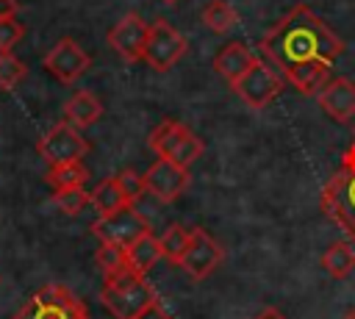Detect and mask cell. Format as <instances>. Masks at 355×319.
Returning <instances> with one entry per match:
<instances>
[{"label":"cell","instance_id":"1","mask_svg":"<svg viewBox=\"0 0 355 319\" xmlns=\"http://www.w3.org/2000/svg\"><path fill=\"white\" fill-rule=\"evenodd\" d=\"M269 61H275L286 80L302 94H316L330 78L333 61L341 55L344 42L319 19L305 3L294 6L258 44Z\"/></svg>","mask_w":355,"mask_h":319},{"label":"cell","instance_id":"2","mask_svg":"<svg viewBox=\"0 0 355 319\" xmlns=\"http://www.w3.org/2000/svg\"><path fill=\"white\" fill-rule=\"evenodd\" d=\"M100 300L111 311V316L136 319L139 311L147 308L155 300V294H153L150 283L144 280V275L133 272L125 264V266H119L114 272H105V280H103V288H100Z\"/></svg>","mask_w":355,"mask_h":319},{"label":"cell","instance_id":"3","mask_svg":"<svg viewBox=\"0 0 355 319\" xmlns=\"http://www.w3.org/2000/svg\"><path fill=\"white\" fill-rule=\"evenodd\" d=\"M322 211L355 241V141L322 189Z\"/></svg>","mask_w":355,"mask_h":319},{"label":"cell","instance_id":"4","mask_svg":"<svg viewBox=\"0 0 355 319\" xmlns=\"http://www.w3.org/2000/svg\"><path fill=\"white\" fill-rule=\"evenodd\" d=\"M14 319H89L86 305L58 283L42 286L17 313Z\"/></svg>","mask_w":355,"mask_h":319},{"label":"cell","instance_id":"5","mask_svg":"<svg viewBox=\"0 0 355 319\" xmlns=\"http://www.w3.org/2000/svg\"><path fill=\"white\" fill-rule=\"evenodd\" d=\"M150 147L158 153V158L175 161L180 166H191L202 155V141L200 136L186 128L178 119H164L153 133H150Z\"/></svg>","mask_w":355,"mask_h":319},{"label":"cell","instance_id":"6","mask_svg":"<svg viewBox=\"0 0 355 319\" xmlns=\"http://www.w3.org/2000/svg\"><path fill=\"white\" fill-rule=\"evenodd\" d=\"M189 50V42L186 36L172 28L166 19H155L150 25V33H147V44H144V53H141V61L147 67H153L155 72H166L172 69Z\"/></svg>","mask_w":355,"mask_h":319},{"label":"cell","instance_id":"7","mask_svg":"<svg viewBox=\"0 0 355 319\" xmlns=\"http://www.w3.org/2000/svg\"><path fill=\"white\" fill-rule=\"evenodd\" d=\"M283 89V78L275 72V67L266 58H255L252 67L233 83V92L241 103L250 108H266Z\"/></svg>","mask_w":355,"mask_h":319},{"label":"cell","instance_id":"8","mask_svg":"<svg viewBox=\"0 0 355 319\" xmlns=\"http://www.w3.org/2000/svg\"><path fill=\"white\" fill-rule=\"evenodd\" d=\"M39 155L50 164V166H58V164H69V161H80L86 153H89V141L83 139V133L78 128H72L69 122H58L53 125L36 144Z\"/></svg>","mask_w":355,"mask_h":319},{"label":"cell","instance_id":"9","mask_svg":"<svg viewBox=\"0 0 355 319\" xmlns=\"http://www.w3.org/2000/svg\"><path fill=\"white\" fill-rule=\"evenodd\" d=\"M150 230L147 219L133 208V205H125L114 214H105V216H97L94 225H92V233L105 241V244H116V247H130L139 236H144Z\"/></svg>","mask_w":355,"mask_h":319},{"label":"cell","instance_id":"10","mask_svg":"<svg viewBox=\"0 0 355 319\" xmlns=\"http://www.w3.org/2000/svg\"><path fill=\"white\" fill-rule=\"evenodd\" d=\"M222 264V244L202 227H194L189 236V244L178 261V266L191 280H205L216 266Z\"/></svg>","mask_w":355,"mask_h":319},{"label":"cell","instance_id":"11","mask_svg":"<svg viewBox=\"0 0 355 319\" xmlns=\"http://www.w3.org/2000/svg\"><path fill=\"white\" fill-rule=\"evenodd\" d=\"M92 67V55L69 36L58 39L47 55H44V69L58 80V83H75L78 78H83Z\"/></svg>","mask_w":355,"mask_h":319},{"label":"cell","instance_id":"12","mask_svg":"<svg viewBox=\"0 0 355 319\" xmlns=\"http://www.w3.org/2000/svg\"><path fill=\"white\" fill-rule=\"evenodd\" d=\"M147 33H150V25L136 11H130L108 31V44L125 61H141V53H144V44H147Z\"/></svg>","mask_w":355,"mask_h":319},{"label":"cell","instance_id":"13","mask_svg":"<svg viewBox=\"0 0 355 319\" xmlns=\"http://www.w3.org/2000/svg\"><path fill=\"white\" fill-rule=\"evenodd\" d=\"M144 183H147V191H153L158 200L172 202V200H178L186 191V186H189V169L180 166V164H175V161L158 158L144 172Z\"/></svg>","mask_w":355,"mask_h":319},{"label":"cell","instance_id":"14","mask_svg":"<svg viewBox=\"0 0 355 319\" xmlns=\"http://www.w3.org/2000/svg\"><path fill=\"white\" fill-rule=\"evenodd\" d=\"M316 100L322 111L336 122H349L355 117V83L347 78H327L319 86Z\"/></svg>","mask_w":355,"mask_h":319},{"label":"cell","instance_id":"15","mask_svg":"<svg viewBox=\"0 0 355 319\" xmlns=\"http://www.w3.org/2000/svg\"><path fill=\"white\" fill-rule=\"evenodd\" d=\"M258 55L244 44V42H227L225 47H219V53L214 55V72L219 78H225L230 86L252 67Z\"/></svg>","mask_w":355,"mask_h":319},{"label":"cell","instance_id":"16","mask_svg":"<svg viewBox=\"0 0 355 319\" xmlns=\"http://www.w3.org/2000/svg\"><path fill=\"white\" fill-rule=\"evenodd\" d=\"M100 117H103V103H100L89 89L75 92V94L64 103V122H69V125L78 128V130L94 125Z\"/></svg>","mask_w":355,"mask_h":319},{"label":"cell","instance_id":"17","mask_svg":"<svg viewBox=\"0 0 355 319\" xmlns=\"http://www.w3.org/2000/svg\"><path fill=\"white\" fill-rule=\"evenodd\" d=\"M164 255H161V241L147 230L144 236H139L130 247H125V264L133 269V272H139V275H147L158 261H161Z\"/></svg>","mask_w":355,"mask_h":319},{"label":"cell","instance_id":"18","mask_svg":"<svg viewBox=\"0 0 355 319\" xmlns=\"http://www.w3.org/2000/svg\"><path fill=\"white\" fill-rule=\"evenodd\" d=\"M322 269L333 277V280H344L352 275L355 269V247L347 241H333L324 255H322Z\"/></svg>","mask_w":355,"mask_h":319},{"label":"cell","instance_id":"19","mask_svg":"<svg viewBox=\"0 0 355 319\" xmlns=\"http://www.w3.org/2000/svg\"><path fill=\"white\" fill-rule=\"evenodd\" d=\"M89 205H94L97 214L105 216V214H114V211H119V208H125V205H130V202L125 200V194H122V189H119V180H116V178H105V180H100V183L89 191Z\"/></svg>","mask_w":355,"mask_h":319},{"label":"cell","instance_id":"20","mask_svg":"<svg viewBox=\"0 0 355 319\" xmlns=\"http://www.w3.org/2000/svg\"><path fill=\"white\" fill-rule=\"evenodd\" d=\"M89 180V169L80 161H69V164H58L50 166L47 172V183L53 186V191H64V189H83V183Z\"/></svg>","mask_w":355,"mask_h":319},{"label":"cell","instance_id":"21","mask_svg":"<svg viewBox=\"0 0 355 319\" xmlns=\"http://www.w3.org/2000/svg\"><path fill=\"white\" fill-rule=\"evenodd\" d=\"M202 22H205V28H211L214 33H227V31L236 28L239 14H236V8H233L230 3H225V0H211V3L202 8Z\"/></svg>","mask_w":355,"mask_h":319},{"label":"cell","instance_id":"22","mask_svg":"<svg viewBox=\"0 0 355 319\" xmlns=\"http://www.w3.org/2000/svg\"><path fill=\"white\" fill-rule=\"evenodd\" d=\"M189 236H191V230L183 227V225L166 227V233L158 239V241H161V255H164L169 264L178 266V261H180V255H183V250H186V244H189Z\"/></svg>","mask_w":355,"mask_h":319},{"label":"cell","instance_id":"23","mask_svg":"<svg viewBox=\"0 0 355 319\" xmlns=\"http://www.w3.org/2000/svg\"><path fill=\"white\" fill-rule=\"evenodd\" d=\"M28 75V67L14 53H0V89H17Z\"/></svg>","mask_w":355,"mask_h":319},{"label":"cell","instance_id":"24","mask_svg":"<svg viewBox=\"0 0 355 319\" xmlns=\"http://www.w3.org/2000/svg\"><path fill=\"white\" fill-rule=\"evenodd\" d=\"M53 205L61 211V214H80L86 205H89V191L86 189H64V191H53Z\"/></svg>","mask_w":355,"mask_h":319},{"label":"cell","instance_id":"25","mask_svg":"<svg viewBox=\"0 0 355 319\" xmlns=\"http://www.w3.org/2000/svg\"><path fill=\"white\" fill-rule=\"evenodd\" d=\"M116 180H119V189H122V194H125V200H128L130 205L147 191L144 175H139L136 169H122V172L116 175Z\"/></svg>","mask_w":355,"mask_h":319},{"label":"cell","instance_id":"26","mask_svg":"<svg viewBox=\"0 0 355 319\" xmlns=\"http://www.w3.org/2000/svg\"><path fill=\"white\" fill-rule=\"evenodd\" d=\"M97 264H100L103 272H114V269L125 266V247L100 241V247H97Z\"/></svg>","mask_w":355,"mask_h":319},{"label":"cell","instance_id":"27","mask_svg":"<svg viewBox=\"0 0 355 319\" xmlns=\"http://www.w3.org/2000/svg\"><path fill=\"white\" fill-rule=\"evenodd\" d=\"M25 36V25L17 19H0V53H11V47Z\"/></svg>","mask_w":355,"mask_h":319},{"label":"cell","instance_id":"28","mask_svg":"<svg viewBox=\"0 0 355 319\" xmlns=\"http://www.w3.org/2000/svg\"><path fill=\"white\" fill-rule=\"evenodd\" d=\"M136 319H172V316H169V311H166L158 300H153L147 308H141V311H139V316H136Z\"/></svg>","mask_w":355,"mask_h":319},{"label":"cell","instance_id":"29","mask_svg":"<svg viewBox=\"0 0 355 319\" xmlns=\"http://www.w3.org/2000/svg\"><path fill=\"white\" fill-rule=\"evenodd\" d=\"M17 8V0H0V19H14Z\"/></svg>","mask_w":355,"mask_h":319},{"label":"cell","instance_id":"30","mask_svg":"<svg viewBox=\"0 0 355 319\" xmlns=\"http://www.w3.org/2000/svg\"><path fill=\"white\" fill-rule=\"evenodd\" d=\"M255 319H283V316H280L275 308H266V311H263V313H258Z\"/></svg>","mask_w":355,"mask_h":319},{"label":"cell","instance_id":"31","mask_svg":"<svg viewBox=\"0 0 355 319\" xmlns=\"http://www.w3.org/2000/svg\"><path fill=\"white\" fill-rule=\"evenodd\" d=\"M344 319H355V311H349V313H347V316H344Z\"/></svg>","mask_w":355,"mask_h":319},{"label":"cell","instance_id":"32","mask_svg":"<svg viewBox=\"0 0 355 319\" xmlns=\"http://www.w3.org/2000/svg\"><path fill=\"white\" fill-rule=\"evenodd\" d=\"M164 3H178V0H164Z\"/></svg>","mask_w":355,"mask_h":319}]
</instances>
